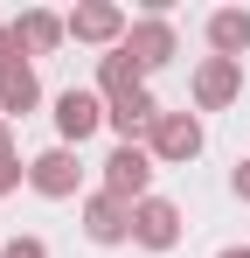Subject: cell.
I'll use <instances>...</instances> for the list:
<instances>
[{"label":"cell","instance_id":"obj_3","mask_svg":"<svg viewBox=\"0 0 250 258\" xmlns=\"http://www.w3.org/2000/svg\"><path fill=\"white\" fill-rule=\"evenodd\" d=\"M104 119H111V112L97 105V91H63V98H56V133H63V140H77V147L104 126Z\"/></svg>","mask_w":250,"mask_h":258},{"label":"cell","instance_id":"obj_4","mask_svg":"<svg viewBox=\"0 0 250 258\" xmlns=\"http://www.w3.org/2000/svg\"><path fill=\"white\" fill-rule=\"evenodd\" d=\"M195 154H202L195 112H160V126H153V161H195Z\"/></svg>","mask_w":250,"mask_h":258},{"label":"cell","instance_id":"obj_11","mask_svg":"<svg viewBox=\"0 0 250 258\" xmlns=\"http://www.w3.org/2000/svg\"><path fill=\"white\" fill-rule=\"evenodd\" d=\"M118 28H125L118 7H77V14H70V35H83V42H104V35H118Z\"/></svg>","mask_w":250,"mask_h":258},{"label":"cell","instance_id":"obj_10","mask_svg":"<svg viewBox=\"0 0 250 258\" xmlns=\"http://www.w3.org/2000/svg\"><path fill=\"white\" fill-rule=\"evenodd\" d=\"M125 49L139 56V70H160L167 56H174V28H167V21H139V28L125 35Z\"/></svg>","mask_w":250,"mask_h":258},{"label":"cell","instance_id":"obj_9","mask_svg":"<svg viewBox=\"0 0 250 258\" xmlns=\"http://www.w3.org/2000/svg\"><path fill=\"white\" fill-rule=\"evenodd\" d=\"M236 84H243V70H236L229 56H208V63H202V77H195V98L215 112V105H229V98H236Z\"/></svg>","mask_w":250,"mask_h":258},{"label":"cell","instance_id":"obj_1","mask_svg":"<svg viewBox=\"0 0 250 258\" xmlns=\"http://www.w3.org/2000/svg\"><path fill=\"white\" fill-rule=\"evenodd\" d=\"M146 181H153V154L146 147H118L111 161H104V196H118V203H146Z\"/></svg>","mask_w":250,"mask_h":258},{"label":"cell","instance_id":"obj_18","mask_svg":"<svg viewBox=\"0 0 250 258\" xmlns=\"http://www.w3.org/2000/svg\"><path fill=\"white\" fill-rule=\"evenodd\" d=\"M215 258H250V251H243V244H229V251H215Z\"/></svg>","mask_w":250,"mask_h":258},{"label":"cell","instance_id":"obj_2","mask_svg":"<svg viewBox=\"0 0 250 258\" xmlns=\"http://www.w3.org/2000/svg\"><path fill=\"white\" fill-rule=\"evenodd\" d=\"M132 237H139L146 251H174V237H181V210H174V203H160V196L132 203Z\"/></svg>","mask_w":250,"mask_h":258},{"label":"cell","instance_id":"obj_6","mask_svg":"<svg viewBox=\"0 0 250 258\" xmlns=\"http://www.w3.org/2000/svg\"><path fill=\"white\" fill-rule=\"evenodd\" d=\"M28 181H35L42 196H77V154L70 147H49L28 161Z\"/></svg>","mask_w":250,"mask_h":258},{"label":"cell","instance_id":"obj_8","mask_svg":"<svg viewBox=\"0 0 250 258\" xmlns=\"http://www.w3.org/2000/svg\"><path fill=\"white\" fill-rule=\"evenodd\" d=\"M208 42H215V56L243 63V49H250V14H243V7H222V14H208Z\"/></svg>","mask_w":250,"mask_h":258},{"label":"cell","instance_id":"obj_13","mask_svg":"<svg viewBox=\"0 0 250 258\" xmlns=\"http://www.w3.org/2000/svg\"><path fill=\"white\" fill-rule=\"evenodd\" d=\"M35 70H7V77H0V112H14V119H21V112H35Z\"/></svg>","mask_w":250,"mask_h":258},{"label":"cell","instance_id":"obj_19","mask_svg":"<svg viewBox=\"0 0 250 258\" xmlns=\"http://www.w3.org/2000/svg\"><path fill=\"white\" fill-rule=\"evenodd\" d=\"M0 161H7V126H0Z\"/></svg>","mask_w":250,"mask_h":258},{"label":"cell","instance_id":"obj_16","mask_svg":"<svg viewBox=\"0 0 250 258\" xmlns=\"http://www.w3.org/2000/svg\"><path fill=\"white\" fill-rule=\"evenodd\" d=\"M14 181H21V161H0V196H7Z\"/></svg>","mask_w":250,"mask_h":258},{"label":"cell","instance_id":"obj_14","mask_svg":"<svg viewBox=\"0 0 250 258\" xmlns=\"http://www.w3.org/2000/svg\"><path fill=\"white\" fill-rule=\"evenodd\" d=\"M14 28H21L28 49H56V42H63V21H56V14H21Z\"/></svg>","mask_w":250,"mask_h":258},{"label":"cell","instance_id":"obj_17","mask_svg":"<svg viewBox=\"0 0 250 258\" xmlns=\"http://www.w3.org/2000/svg\"><path fill=\"white\" fill-rule=\"evenodd\" d=\"M236 196L250 203V161H236Z\"/></svg>","mask_w":250,"mask_h":258},{"label":"cell","instance_id":"obj_7","mask_svg":"<svg viewBox=\"0 0 250 258\" xmlns=\"http://www.w3.org/2000/svg\"><path fill=\"white\" fill-rule=\"evenodd\" d=\"M160 126V105H153V91H125V98H111V133H118L125 147H132V133Z\"/></svg>","mask_w":250,"mask_h":258},{"label":"cell","instance_id":"obj_15","mask_svg":"<svg viewBox=\"0 0 250 258\" xmlns=\"http://www.w3.org/2000/svg\"><path fill=\"white\" fill-rule=\"evenodd\" d=\"M0 258H49L42 237H14V244H0Z\"/></svg>","mask_w":250,"mask_h":258},{"label":"cell","instance_id":"obj_5","mask_svg":"<svg viewBox=\"0 0 250 258\" xmlns=\"http://www.w3.org/2000/svg\"><path fill=\"white\" fill-rule=\"evenodd\" d=\"M83 237H90V244H118V237H132V210H125L118 196H90V203H83Z\"/></svg>","mask_w":250,"mask_h":258},{"label":"cell","instance_id":"obj_12","mask_svg":"<svg viewBox=\"0 0 250 258\" xmlns=\"http://www.w3.org/2000/svg\"><path fill=\"white\" fill-rule=\"evenodd\" d=\"M139 77H146V70H139V56H132V49H111V56H104V91H111V98H125V91H146Z\"/></svg>","mask_w":250,"mask_h":258}]
</instances>
